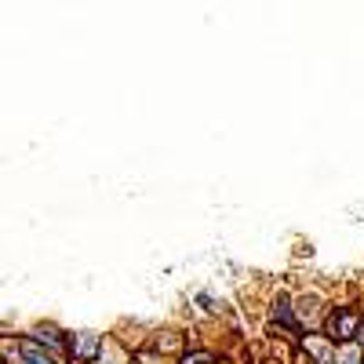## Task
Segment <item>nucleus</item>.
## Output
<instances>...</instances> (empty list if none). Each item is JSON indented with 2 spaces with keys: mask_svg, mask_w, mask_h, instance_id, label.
Masks as SVG:
<instances>
[{
  "mask_svg": "<svg viewBox=\"0 0 364 364\" xmlns=\"http://www.w3.org/2000/svg\"><path fill=\"white\" fill-rule=\"evenodd\" d=\"M357 328H360V314L350 310V306H336V310L328 314V324H324L331 343H350L357 336Z\"/></svg>",
  "mask_w": 364,
  "mask_h": 364,
  "instance_id": "1",
  "label": "nucleus"
},
{
  "mask_svg": "<svg viewBox=\"0 0 364 364\" xmlns=\"http://www.w3.org/2000/svg\"><path fill=\"white\" fill-rule=\"evenodd\" d=\"M70 353L77 360H95L102 353V336H95V331H80V336H73V343H70Z\"/></svg>",
  "mask_w": 364,
  "mask_h": 364,
  "instance_id": "2",
  "label": "nucleus"
},
{
  "mask_svg": "<svg viewBox=\"0 0 364 364\" xmlns=\"http://www.w3.org/2000/svg\"><path fill=\"white\" fill-rule=\"evenodd\" d=\"M33 339H37L41 346H48L51 353H66V350H70V343L63 339V331H58L55 324H37V328H33Z\"/></svg>",
  "mask_w": 364,
  "mask_h": 364,
  "instance_id": "3",
  "label": "nucleus"
},
{
  "mask_svg": "<svg viewBox=\"0 0 364 364\" xmlns=\"http://www.w3.org/2000/svg\"><path fill=\"white\" fill-rule=\"evenodd\" d=\"M273 321H277L281 328H288L291 336H299V321H295V314H291V302L281 295L277 299V306H273Z\"/></svg>",
  "mask_w": 364,
  "mask_h": 364,
  "instance_id": "4",
  "label": "nucleus"
},
{
  "mask_svg": "<svg viewBox=\"0 0 364 364\" xmlns=\"http://www.w3.org/2000/svg\"><path fill=\"white\" fill-rule=\"evenodd\" d=\"M18 350H22V360H44V364H55L51 353H48L37 339H18Z\"/></svg>",
  "mask_w": 364,
  "mask_h": 364,
  "instance_id": "5",
  "label": "nucleus"
},
{
  "mask_svg": "<svg viewBox=\"0 0 364 364\" xmlns=\"http://www.w3.org/2000/svg\"><path fill=\"white\" fill-rule=\"evenodd\" d=\"M360 360H364V353H360V346H353V343H346L343 353L336 357V364H360Z\"/></svg>",
  "mask_w": 364,
  "mask_h": 364,
  "instance_id": "6",
  "label": "nucleus"
},
{
  "mask_svg": "<svg viewBox=\"0 0 364 364\" xmlns=\"http://www.w3.org/2000/svg\"><path fill=\"white\" fill-rule=\"evenodd\" d=\"M182 364H211V353H186Z\"/></svg>",
  "mask_w": 364,
  "mask_h": 364,
  "instance_id": "7",
  "label": "nucleus"
},
{
  "mask_svg": "<svg viewBox=\"0 0 364 364\" xmlns=\"http://www.w3.org/2000/svg\"><path fill=\"white\" fill-rule=\"evenodd\" d=\"M22 364H44V360H22Z\"/></svg>",
  "mask_w": 364,
  "mask_h": 364,
  "instance_id": "8",
  "label": "nucleus"
}]
</instances>
